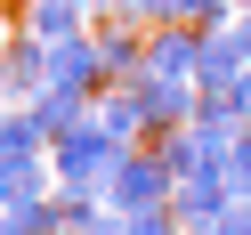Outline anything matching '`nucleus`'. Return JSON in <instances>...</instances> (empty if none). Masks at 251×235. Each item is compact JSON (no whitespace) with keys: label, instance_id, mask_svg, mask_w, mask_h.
I'll return each instance as SVG.
<instances>
[{"label":"nucleus","instance_id":"f257e3e1","mask_svg":"<svg viewBox=\"0 0 251 235\" xmlns=\"http://www.w3.org/2000/svg\"><path fill=\"white\" fill-rule=\"evenodd\" d=\"M122 154H130V146H114V138H105L98 105H89V122H73V130L49 138V170H57V186H89V195H105V179H114Z\"/></svg>","mask_w":251,"mask_h":235},{"label":"nucleus","instance_id":"f03ea898","mask_svg":"<svg viewBox=\"0 0 251 235\" xmlns=\"http://www.w3.org/2000/svg\"><path fill=\"white\" fill-rule=\"evenodd\" d=\"M170 186H178V170L154 146H130L114 162V179H105V203H114V211H154V203H170Z\"/></svg>","mask_w":251,"mask_h":235},{"label":"nucleus","instance_id":"7ed1b4c3","mask_svg":"<svg viewBox=\"0 0 251 235\" xmlns=\"http://www.w3.org/2000/svg\"><path fill=\"white\" fill-rule=\"evenodd\" d=\"M89 33H98V57H105V89H130L146 73V25L138 17H98Z\"/></svg>","mask_w":251,"mask_h":235},{"label":"nucleus","instance_id":"20e7f679","mask_svg":"<svg viewBox=\"0 0 251 235\" xmlns=\"http://www.w3.org/2000/svg\"><path fill=\"white\" fill-rule=\"evenodd\" d=\"M49 89H89V98L105 89V57H98V33L89 25L49 41Z\"/></svg>","mask_w":251,"mask_h":235},{"label":"nucleus","instance_id":"39448f33","mask_svg":"<svg viewBox=\"0 0 251 235\" xmlns=\"http://www.w3.org/2000/svg\"><path fill=\"white\" fill-rule=\"evenodd\" d=\"M146 73L195 81L202 73V25H146Z\"/></svg>","mask_w":251,"mask_h":235},{"label":"nucleus","instance_id":"423d86ee","mask_svg":"<svg viewBox=\"0 0 251 235\" xmlns=\"http://www.w3.org/2000/svg\"><path fill=\"white\" fill-rule=\"evenodd\" d=\"M195 89H202V81H162V73H138L146 130H178V122H195Z\"/></svg>","mask_w":251,"mask_h":235},{"label":"nucleus","instance_id":"0eeeda50","mask_svg":"<svg viewBox=\"0 0 251 235\" xmlns=\"http://www.w3.org/2000/svg\"><path fill=\"white\" fill-rule=\"evenodd\" d=\"M202 89H235L243 81V41H235V17L227 25H202Z\"/></svg>","mask_w":251,"mask_h":235},{"label":"nucleus","instance_id":"6e6552de","mask_svg":"<svg viewBox=\"0 0 251 235\" xmlns=\"http://www.w3.org/2000/svg\"><path fill=\"white\" fill-rule=\"evenodd\" d=\"M98 122H105V138H114V146H146V105H138V81L130 89H98Z\"/></svg>","mask_w":251,"mask_h":235},{"label":"nucleus","instance_id":"1a4fd4ad","mask_svg":"<svg viewBox=\"0 0 251 235\" xmlns=\"http://www.w3.org/2000/svg\"><path fill=\"white\" fill-rule=\"evenodd\" d=\"M0 235H65L57 186H49V195H8V203H0Z\"/></svg>","mask_w":251,"mask_h":235},{"label":"nucleus","instance_id":"9d476101","mask_svg":"<svg viewBox=\"0 0 251 235\" xmlns=\"http://www.w3.org/2000/svg\"><path fill=\"white\" fill-rule=\"evenodd\" d=\"M89 105H98L89 89H41V98H33V122L57 138V130H73V122H89Z\"/></svg>","mask_w":251,"mask_h":235},{"label":"nucleus","instance_id":"9b49d317","mask_svg":"<svg viewBox=\"0 0 251 235\" xmlns=\"http://www.w3.org/2000/svg\"><path fill=\"white\" fill-rule=\"evenodd\" d=\"M0 154H49V130L33 122V105H0Z\"/></svg>","mask_w":251,"mask_h":235},{"label":"nucleus","instance_id":"f8f14e48","mask_svg":"<svg viewBox=\"0 0 251 235\" xmlns=\"http://www.w3.org/2000/svg\"><path fill=\"white\" fill-rule=\"evenodd\" d=\"M81 8H73V0H33V17H25V33H41V41H57V33H81Z\"/></svg>","mask_w":251,"mask_h":235},{"label":"nucleus","instance_id":"ddd939ff","mask_svg":"<svg viewBox=\"0 0 251 235\" xmlns=\"http://www.w3.org/2000/svg\"><path fill=\"white\" fill-rule=\"evenodd\" d=\"M219 170H227V195H251V122H243V138H235V154Z\"/></svg>","mask_w":251,"mask_h":235},{"label":"nucleus","instance_id":"4468645a","mask_svg":"<svg viewBox=\"0 0 251 235\" xmlns=\"http://www.w3.org/2000/svg\"><path fill=\"white\" fill-rule=\"evenodd\" d=\"M81 235H130V211H114V203H98V211L81 219Z\"/></svg>","mask_w":251,"mask_h":235},{"label":"nucleus","instance_id":"2eb2a0df","mask_svg":"<svg viewBox=\"0 0 251 235\" xmlns=\"http://www.w3.org/2000/svg\"><path fill=\"white\" fill-rule=\"evenodd\" d=\"M219 235H251V195H235L227 211H219Z\"/></svg>","mask_w":251,"mask_h":235},{"label":"nucleus","instance_id":"dca6fc26","mask_svg":"<svg viewBox=\"0 0 251 235\" xmlns=\"http://www.w3.org/2000/svg\"><path fill=\"white\" fill-rule=\"evenodd\" d=\"M235 105H243V122H251V65H243V81H235Z\"/></svg>","mask_w":251,"mask_h":235},{"label":"nucleus","instance_id":"f3484780","mask_svg":"<svg viewBox=\"0 0 251 235\" xmlns=\"http://www.w3.org/2000/svg\"><path fill=\"white\" fill-rule=\"evenodd\" d=\"M73 8H81V17H89V25H98V17H105V0H73Z\"/></svg>","mask_w":251,"mask_h":235},{"label":"nucleus","instance_id":"a211bd4d","mask_svg":"<svg viewBox=\"0 0 251 235\" xmlns=\"http://www.w3.org/2000/svg\"><path fill=\"white\" fill-rule=\"evenodd\" d=\"M243 8H251V0H235V17H243Z\"/></svg>","mask_w":251,"mask_h":235}]
</instances>
